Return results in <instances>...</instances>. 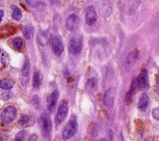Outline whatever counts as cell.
I'll use <instances>...</instances> for the list:
<instances>
[{
  "label": "cell",
  "instance_id": "cell-34",
  "mask_svg": "<svg viewBox=\"0 0 159 141\" xmlns=\"http://www.w3.org/2000/svg\"><path fill=\"white\" fill-rule=\"evenodd\" d=\"M0 51H1V50H0Z\"/></svg>",
  "mask_w": 159,
  "mask_h": 141
},
{
  "label": "cell",
  "instance_id": "cell-11",
  "mask_svg": "<svg viewBox=\"0 0 159 141\" xmlns=\"http://www.w3.org/2000/svg\"><path fill=\"white\" fill-rule=\"evenodd\" d=\"M97 20V14L93 6H89L87 9L86 14V23L88 25H93Z\"/></svg>",
  "mask_w": 159,
  "mask_h": 141
},
{
  "label": "cell",
  "instance_id": "cell-27",
  "mask_svg": "<svg viewBox=\"0 0 159 141\" xmlns=\"http://www.w3.org/2000/svg\"><path fill=\"white\" fill-rule=\"evenodd\" d=\"M152 116L155 119L159 121V107H157L153 109Z\"/></svg>",
  "mask_w": 159,
  "mask_h": 141
},
{
  "label": "cell",
  "instance_id": "cell-4",
  "mask_svg": "<svg viewBox=\"0 0 159 141\" xmlns=\"http://www.w3.org/2000/svg\"><path fill=\"white\" fill-rule=\"evenodd\" d=\"M40 127L42 134L45 137H48L52 131V122L50 116L43 114L40 117Z\"/></svg>",
  "mask_w": 159,
  "mask_h": 141
},
{
  "label": "cell",
  "instance_id": "cell-10",
  "mask_svg": "<svg viewBox=\"0 0 159 141\" xmlns=\"http://www.w3.org/2000/svg\"><path fill=\"white\" fill-rule=\"evenodd\" d=\"M58 96H59L58 91L57 89H55L48 96L47 99V108L50 112H52L55 109Z\"/></svg>",
  "mask_w": 159,
  "mask_h": 141
},
{
  "label": "cell",
  "instance_id": "cell-25",
  "mask_svg": "<svg viewBox=\"0 0 159 141\" xmlns=\"http://www.w3.org/2000/svg\"><path fill=\"white\" fill-rule=\"evenodd\" d=\"M134 92L131 91L130 89L126 93L125 97V101L126 102H127V103L130 102V101L132 99V96L134 95Z\"/></svg>",
  "mask_w": 159,
  "mask_h": 141
},
{
  "label": "cell",
  "instance_id": "cell-14",
  "mask_svg": "<svg viewBox=\"0 0 159 141\" xmlns=\"http://www.w3.org/2000/svg\"><path fill=\"white\" fill-rule=\"evenodd\" d=\"M13 86L14 82L10 79L4 78L0 80V88L3 89L10 90L13 88Z\"/></svg>",
  "mask_w": 159,
  "mask_h": 141
},
{
  "label": "cell",
  "instance_id": "cell-2",
  "mask_svg": "<svg viewBox=\"0 0 159 141\" xmlns=\"http://www.w3.org/2000/svg\"><path fill=\"white\" fill-rule=\"evenodd\" d=\"M17 116V109L14 106H9L1 112L0 118L1 122L7 124L12 122Z\"/></svg>",
  "mask_w": 159,
  "mask_h": 141
},
{
  "label": "cell",
  "instance_id": "cell-3",
  "mask_svg": "<svg viewBox=\"0 0 159 141\" xmlns=\"http://www.w3.org/2000/svg\"><path fill=\"white\" fill-rule=\"evenodd\" d=\"M82 38L80 35H76L71 38L68 44L70 52L73 55L78 54L82 48Z\"/></svg>",
  "mask_w": 159,
  "mask_h": 141
},
{
  "label": "cell",
  "instance_id": "cell-31",
  "mask_svg": "<svg viewBox=\"0 0 159 141\" xmlns=\"http://www.w3.org/2000/svg\"><path fill=\"white\" fill-rule=\"evenodd\" d=\"M4 16V11L0 9V23L2 21V18Z\"/></svg>",
  "mask_w": 159,
  "mask_h": 141
},
{
  "label": "cell",
  "instance_id": "cell-26",
  "mask_svg": "<svg viewBox=\"0 0 159 141\" xmlns=\"http://www.w3.org/2000/svg\"><path fill=\"white\" fill-rule=\"evenodd\" d=\"M32 104L37 109L39 107V106L40 104V99L39 98L38 96L35 95L32 98Z\"/></svg>",
  "mask_w": 159,
  "mask_h": 141
},
{
  "label": "cell",
  "instance_id": "cell-21",
  "mask_svg": "<svg viewBox=\"0 0 159 141\" xmlns=\"http://www.w3.org/2000/svg\"><path fill=\"white\" fill-rule=\"evenodd\" d=\"M30 117L26 114L23 115L19 120V124L22 126H27V124L30 123Z\"/></svg>",
  "mask_w": 159,
  "mask_h": 141
},
{
  "label": "cell",
  "instance_id": "cell-17",
  "mask_svg": "<svg viewBox=\"0 0 159 141\" xmlns=\"http://www.w3.org/2000/svg\"><path fill=\"white\" fill-rule=\"evenodd\" d=\"M32 32H33V29H32V26H30L29 25H25L22 30L23 35L25 37V38L27 40H29L31 38Z\"/></svg>",
  "mask_w": 159,
  "mask_h": 141
},
{
  "label": "cell",
  "instance_id": "cell-6",
  "mask_svg": "<svg viewBox=\"0 0 159 141\" xmlns=\"http://www.w3.org/2000/svg\"><path fill=\"white\" fill-rule=\"evenodd\" d=\"M51 47L55 55H60L64 50V45L62 40L58 37H53L51 42Z\"/></svg>",
  "mask_w": 159,
  "mask_h": 141
},
{
  "label": "cell",
  "instance_id": "cell-20",
  "mask_svg": "<svg viewBox=\"0 0 159 141\" xmlns=\"http://www.w3.org/2000/svg\"><path fill=\"white\" fill-rule=\"evenodd\" d=\"M40 83V73L39 71H35L34 73L33 76V86L34 88H37Z\"/></svg>",
  "mask_w": 159,
  "mask_h": 141
},
{
  "label": "cell",
  "instance_id": "cell-13",
  "mask_svg": "<svg viewBox=\"0 0 159 141\" xmlns=\"http://www.w3.org/2000/svg\"><path fill=\"white\" fill-rule=\"evenodd\" d=\"M148 97L146 93H142L139 98L138 107L142 111H145L148 106Z\"/></svg>",
  "mask_w": 159,
  "mask_h": 141
},
{
  "label": "cell",
  "instance_id": "cell-23",
  "mask_svg": "<svg viewBox=\"0 0 159 141\" xmlns=\"http://www.w3.org/2000/svg\"><path fill=\"white\" fill-rule=\"evenodd\" d=\"M26 135V132L25 130L19 131L15 136V140L16 141H22L24 140L25 137Z\"/></svg>",
  "mask_w": 159,
  "mask_h": 141
},
{
  "label": "cell",
  "instance_id": "cell-33",
  "mask_svg": "<svg viewBox=\"0 0 159 141\" xmlns=\"http://www.w3.org/2000/svg\"><path fill=\"white\" fill-rule=\"evenodd\" d=\"M52 1H53H53H57V0H52Z\"/></svg>",
  "mask_w": 159,
  "mask_h": 141
},
{
  "label": "cell",
  "instance_id": "cell-28",
  "mask_svg": "<svg viewBox=\"0 0 159 141\" xmlns=\"http://www.w3.org/2000/svg\"><path fill=\"white\" fill-rule=\"evenodd\" d=\"M26 2L31 6L34 7H35L37 6V2L34 1V0H25Z\"/></svg>",
  "mask_w": 159,
  "mask_h": 141
},
{
  "label": "cell",
  "instance_id": "cell-22",
  "mask_svg": "<svg viewBox=\"0 0 159 141\" xmlns=\"http://www.w3.org/2000/svg\"><path fill=\"white\" fill-rule=\"evenodd\" d=\"M37 39H38V41L39 42V43L40 44V45L42 46H44L45 45V43H47V36L45 34L43 33H41V34H39L38 35V37H37Z\"/></svg>",
  "mask_w": 159,
  "mask_h": 141
},
{
  "label": "cell",
  "instance_id": "cell-18",
  "mask_svg": "<svg viewBox=\"0 0 159 141\" xmlns=\"http://www.w3.org/2000/svg\"><path fill=\"white\" fill-rule=\"evenodd\" d=\"M29 67H30L29 60L28 57H26V58L25 59L23 66L22 68V70H21L22 75L23 76H27L28 75L29 72Z\"/></svg>",
  "mask_w": 159,
  "mask_h": 141
},
{
  "label": "cell",
  "instance_id": "cell-12",
  "mask_svg": "<svg viewBox=\"0 0 159 141\" xmlns=\"http://www.w3.org/2000/svg\"><path fill=\"white\" fill-rule=\"evenodd\" d=\"M114 94L112 91V89H107L104 94L103 103L106 107L111 108L114 106Z\"/></svg>",
  "mask_w": 159,
  "mask_h": 141
},
{
  "label": "cell",
  "instance_id": "cell-9",
  "mask_svg": "<svg viewBox=\"0 0 159 141\" xmlns=\"http://www.w3.org/2000/svg\"><path fill=\"white\" fill-rule=\"evenodd\" d=\"M17 32V27L12 25H4L0 27V39L14 35Z\"/></svg>",
  "mask_w": 159,
  "mask_h": 141
},
{
  "label": "cell",
  "instance_id": "cell-5",
  "mask_svg": "<svg viewBox=\"0 0 159 141\" xmlns=\"http://www.w3.org/2000/svg\"><path fill=\"white\" fill-rule=\"evenodd\" d=\"M68 110V104L66 102H61L58 107V109L55 118V122L57 125H60L63 121L67 114Z\"/></svg>",
  "mask_w": 159,
  "mask_h": 141
},
{
  "label": "cell",
  "instance_id": "cell-29",
  "mask_svg": "<svg viewBox=\"0 0 159 141\" xmlns=\"http://www.w3.org/2000/svg\"><path fill=\"white\" fill-rule=\"evenodd\" d=\"M38 139V136L35 134H32L29 137V140H37Z\"/></svg>",
  "mask_w": 159,
  "mask_h": 141
},
{
  "label": "cell",
  "instance_id": "cell-1",
  "mask_svg": "<svg viewBox=\"0 0 159 141\" xmlns=\"http://www.w3.org/2000/svg\"><path fill=\"white\" fill-rule=\"evenodd\" d=\"M78 124L76 117L71 116L68 123L65 125L63 132L62 137L64 140H68L73 137L77 132Z\"/></svg>",
  "mask_w": 159,
  "mask_h": 141
},
{
  "label": "cell",
  "instance_id": "cell-8",
  "mask_svg": "<svg viewBox=\"0 0 159 141\" xmlns=\"http://www.w3.org/2000/svg\"><path fill=\"white\" fill-rule=\"evenodd\" d=\"M137 85L140 89H145L148 87V73L145 69H143L138 76Z\"/></svg>",
  "mask_w": 159,
  "mask_h": 141
},
{
  "label": "cell",
  "instance_id": "cell-30",
  "mask_svg": "<svg viewBox=\"0 0 159 141\" xmlns=\"http://www.w3.org/2000/svg\"><path fill=\"white\" fill-rule=\"evenodd\" d=\"M7 139V137L4 134L0 132V140H4Z\"/></svg>",
  "mask_w": 159,
  "mask_h": 141
},
{
  "label": "cell",
  "instance_id": "cell-7",
  "mask_svg": "<svg viewBox=\"0 0 159 141\" xmlns=\"http://www.w3.org/2000/svg\"><path fill=\"white\" fill-rule=\"evenodd\" d=\"M80 25V19L75 14H70L66 21V25L67 29L70 31L76 30Z\"/></svg>",
  "mask_w": 159,
  "mask_h": 141
},
{
  "label": "cell",
  "instance_id": "cell-24",
  "mask_svg": "<svg viewBox=\"0 0 159 141\" xmlns=\"http://www.w3.org/2000/svg\"><path fill=\"white\" fill-rule=\"evenodd\" d=\"M12 96H13V94H12V92L7 91H4V92L0 94V98L3 100H7V99H9L10 98H11L12 97Z\"/></svg>",
  "mask_w": 159,
  "mask_h": 141
},
{
  "label": "cell",
  "instance_id": "cell-32",
  "mask_svg": "<svg viewBox=\"0 0 159 141\" xmlns=\"http://www.w3.org/2000/svg\"><path fill=\"white\" fill-rule=\"evenodd\" d=\"M158 85L159 86V75H158Z\"/></svg>",
  "mask_w": 159,
  "mask_h": 141
},
{
  "label": "cell",
  "instance_id": "cell-19",
  "mask_svg": "<svg viewBox=\"0 0 159 141\" xmlns=\"http://www.w3.org/2000/svg\"><path fill=\"white\" fill-rule=\"evenodd\" d=\"M88 87L91 90H94L98 87V79L96 77H93L89 80L87 83Z\"/></svg>",
  "mask_w": 159,
  "mask_h": 141
},
{
  "label": "cell",
  "instance_id": "cell-16",
  "mask_svg": "<svg viewBox=\"0 0 159 141\" xmlns=\"http://www.w3.org/2000/svg\"><path fill=\"white\" fill-rule=\"evenodd\" d=\"M11 45L14 49L16 50H20L23 46V40L20 37H16L11 40Z\"/></svg>",
  "mask_w": 159,
  "mask_h": 141
},
{
  "label": "cell",
  "instance_id": "cell-15",
  "mask_svg": "<svg viewBox=\"0 0 159 141\" xmlns=\"http://www.w3.org/2000/svg\"><path fill=\"white\" fill-rule=\"evenodd\" d=\"M11 7L13 10V12L12 14V18L15 20H19L22 17V12L20 9L14 4H12L11 5Z\"/></svg>",
  "mask_w": 159,
  "mask_h": 141
}]
</instances>
